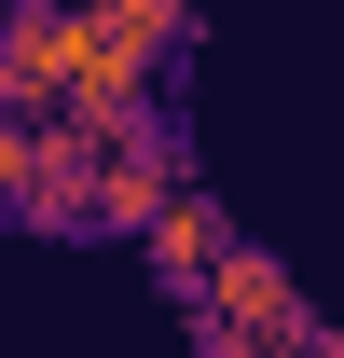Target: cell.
I'll use <instances>...</instances> for the list:
<instances>
[{"label":"cell","mask_w":344,"mask_h":358,"mask_svg":"<svg viewBox=\"0 0 344 358\" xmlns=\"http://www.w3.org/2000/svg\"><path fill=\"white\" fill-rule=\"evenodd\" d=\"M110 14H124V42L152 55V69H193V42H207V14H193V0H110Z\"/></svg>","instance_id":"3957f363"},{"label":"cell","mask_w":344,"mask_h":358,"mask_svg":"<svg viewBox=\"0 0 344 358\" xmlns=\"http://www.w3.org/2000/svg\"><path fill=\"white\" fill-rule=\"evenodd\" d=\"M166 317H179V331H193L207 358H344V331L303 303V275L275 262L261 234H220V262L193 275Z\"/></svg>","instance_id":"6da1fadb"},{"label":"cell","mask_w":344,"mask_h":358,"mask_svg":"<svg viewBox=\"0 0 344 358\" xmlns=\"http://www.w3.org/2000/svg\"><path fill=\"white\" fill-rule=\"evenodd\" d=\"M220 234H234V207H220L207 179H179V193H166V207H152V221H138V234H124V248H138V262H152V289H166V303H179V289H193V275L220 262Z\"/></svg>","instance_id":"7a4b0ae2"}]
</instances>
